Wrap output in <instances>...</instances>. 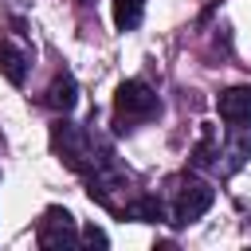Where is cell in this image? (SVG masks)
Returning a JSON list of instances; mask_svg holds the SVG:
<instances>
[{
    "mask_svg": "<svg viewBox=\"0 0 251 251\" xmlns=\"http://www.w3.org/2000/svg\"><path fill=\"white\" fill-rule=\"evenodd\" d=\"M51 149H55L59 161H63L67 169H75V173H90V169L98 165L86 129L75 126V122H55V126H51Z\"/></svg>",
    "mask_w": 251,
    "mask_h": 251,
    "instance_id": "1",
    "label": "cell"
},
{
    "mask_svg": "<svg viewBox=\"0 0 251 251\" xmlns=\"http://www.w3.org/2000/svg\"><path fill=\"white\" fill-rule=\"evenodd\" d=\"M157 110H161V98H157L145 82H137V78H126V82L118 86V94H114L118 129H126V122H145V118H153Z\"/></svg>",
    "mask_w": 251,
    "mask_h": 251,
    "instance_id": "2",
    "label": "cell"
},
{
    "mask_svg": "<svg viewBox=\"0 0 251 251\" xmlns=\"http://www.w3.org/2000/svg\"><path fill=\"white\" fill-rule=\"evenodd\" d=\"M212 200H216L212 184H204V180H188V184L176 192V200H173V224H176V227L196 224V220L212 208Z\"/></svg>",
    "mask_w": 251,
    "mask_h": 251,
    "instance_id": "3",
    "label": "cell"
},
{
    "mask_svg": "<svg viewBox=\"0 0 251 251\" xmlns=\"http://www.w3.org/2000/svg\"><path fill=\"white\" fill-rule=\"evenodd\" d=\"M35 239H39V247H47V251L78 243L75 216H71L67 208H47V212H43V220H39V231H35Z\"/></svg>",
    "mask_w": 251,
    "mask_h": 251,
    "instance_id": "4",
    "label": "cell"
},
{
    "mask_svg": "<svg viewBox=\"0 0 251 251\" xmlns=\"http://www.w3.org/2000/svg\"><path fill=\"white\" fill-rule=\"evenodd\" d=\"M216 110L227 126H243L251 122V86H227L220 98H216Z\"/></svg>",
    "mask_w": 251,
    "mask_h": 251,
    "instance_id": "5",
    "label": "cell"
},
{
    "mask_svg": "<svg viewBox=\"0 0 251 251\" xmlns=\"http://www.w3.org/2000/svg\"><path fill=\"white\" fill-rule=\"evenodd\" d=\"M75 102H78V82H75V75H67V71L55 75L51 86H47V94H43V106H51V110H59V114H71Z\"/></svg>",
    "mask_w": 251,
    "mask_h": 251,
    "instance_id": "6",
    "label": "cell"
},
{
    "mask_svg": "<svg viewBox=\"0 0 251 251\" xmlns=\"http://www.w3.org/2000/svg\"><path fill=\"white\" fill-rule=\"evenodd\" d=\"M27 63H31V55H27L24 47H16L12 39H0V71H4V78H8L12 86H24Z\"/></svg>",
    "mask_w": 251,
    "mask_h": 251,
    "instance_id": "7",
    "label": "cell"
},
{
    "mask_svg": "<svg viewBox=\"0 0 251 251\" xmlns=\"http://www.w3.org/2000/svg\"><path fill=\"white\" fill-rule=\"evenodd\" d=\"M247 153H251V126L243 122V126H231V141H227V149H224V165H220V173L224 176H231L243 161H247Z\"/></svg>",
    "mask_w": 251,
    "mask_h": 251,
    "instance_id": "8",
    "label": "cell"
},
{
    "mask_svg": "<svg viewBox=\"0 0 251 251\" xmlns=\"http://www.w3.org/2000/svg\"><path fill=\"white\" fill-rule=\"evenodd\" d=\"M118 212H122V220H141V224H161L165 220V204L157 196H137V200L122 204Z\"/></svg>",
    "mask_w": 251,
    "mask_h": 251,
    "instance_id": "9",
    "label": "cell"
},
{
    "mask_svg": "<svg viewBox=\"0 0 251 251\" xmlns=\"http://www.w3.org/2000/svg\"><path fill=\"white\" fill-rule=\"evenodd\" d=\"M216 157H220L216 129H212V126H204V133H200V141H196V149H192V165H196V169H204V165H212Z\"/></svg>",
    "mask_w": 251,
    "mask_h": 251,
    "instance_id": "10",
    "label": "cell"
},
{
    "mask_svg": "<svg viewBox=\"0 0 251 251\" xmlns=\"http://www.w3.org/2000/svg\"><path fill=\"white\" fill-rule=\"evenodd\" d=\"M114 24L118 31H133L141 24V0H114Z\"/></svg>",
    "mask_w": 251,
    "mask_h": 251,
    "instance_id": "11",
    "label": "cell"
},
{
    "mask_svg": "<svg viewBox=\"0 0 251 251\" xmlns=\"http://www.w3.org/2000/svg\"><path fill=\"white\" fill-rule=\"evenodd\" d=\"M78 239H82L86 247H106V243H110V239H106V231H102V227H94V224H90V227H86Z\"/></svg>",
    "mask_w": 251,
    "mask_h": 251,
    "instance_id": "12",
    "label": "cell"
}]
</instances>
